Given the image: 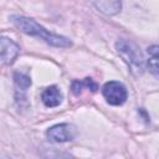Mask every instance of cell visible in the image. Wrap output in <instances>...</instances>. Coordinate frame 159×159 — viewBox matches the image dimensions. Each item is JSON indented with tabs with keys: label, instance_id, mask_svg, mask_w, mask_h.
<instances>
[{
	"label": "cell",
	"instance_id": "obj_1",
	"mask_svg": "<svg viewBox=\"0 0 159 159\" xmlns=\"http://www.w3.org/2000/svg\"><path fill=\"white\" fill-rule=\"evenodd\" d=\"M11 21L24 34L30 35V36H36V37L41 39L42 41H45L46 43H48L53 47L65 48V47H70L72 45L70 39L46 30L42 25H40L34 19H30V17H26V16H22V15H12Z\"/></svg>",
	"mask_w": 159,
	"mask_h": 159
},
{
	"label": "cell",
	"instance_id": "obj_2",
	"mask_svg": "<svg viewBox=\"0 0 159 159\" xmlns=\"http://www.w3.org/2000/svg\"><path fill=\"white\" fill-rule=\"evenodd\" d=\"M116 50L134 75H142L145 70V60L140 48L130 40H119L116 42Z\"/></svg>",
	"mask_w": 159,
	"mask_h": 159
},
{
	"label": "cell",
	"instance_id": "obj_3",
	"mask_svg": "<svg viewBox=\"0 0 159 159\" xmlns=\"http://www.w3.org/2000/svg\"><path fill=\"white\" fill-rule=\"evenodd\" d=\"M102 94L111 106H122L128 98V91L122 82L109 81L102 87Z\"/></svg>",
	"mask_w": 159,
	"mask_h": 159
},
{
	"label": "cell",
	"instance_id": "obj_4",
	"mask_svg": "<svg viewBox=\"0 0 159 159\" xmlns=\"http://www.w3.org/2000/svg\"><path fill=\"white\" fill-rule=\"evenodd\" d=\"M76 135V129L72 124L68 123H60L50 127L46 132V137L50 142L53 143H65L72 140Z\"/></svg>",
	"mask_w": 159,
	"mask_h": 159
},
{
	"label": "cell",
	"instance_id": "obj_5",
	"mask_svg": "<svg viewBox=\"0 0 159 159\" xmlns=\"http://www.w3.org/2000/svg\"><path fill=\"white\" fill-rule=\"evenodd\" d=\"M20 53V46L10 37L0 36V63L11 65Z\"/></svg>",
	"mask_w": 159,
	"mask_h": 159
},
{
	"label": "cell",
	"instance_id": "obj_6",
	"mask_svg": "<svg viewBox=\"0 0 159 159\" xmlns=\"http://www.w3.org/2000/svg\"><path fill=\"white\" fill-rule=\"evenodd\" d=\"M14 86H15V98L16 101H24L26 98V91L31 86V78L27 73L16 71L14 73Z\"/></svg>",
	"mask_w": 159,
	"mask_h": 159
},
{
	"label": "cell",
	"instance_id": "obj_7",
	"mask_svg": "<svg viewBox=\"0 0 159 159\" xmlns=\"http://www.w3.org/2000/svg\"><path fill=\"white\" fill-rule=\"evenodd\" d=\"M63 94L57 86H48L41 93L42 103L48 108H55L62 103Z\"/></svg>",
	"mask_w": 159,
	"mask_h": 159
},
{
	"label": "cell",
	"instance_id": "obj_8",
	"mask_svg": "<svg viewBox=\"0 0 159 159\" xmlns=\"http://www.w3.org/2000/svg\"><path fill=\"white\" fill-rule=\"evenodd\" d=\"M93 5L96 9L106 15H116L120 11L122 2L118 0H109V1H94Z\"/></svg>",
	"mask_w": 159,
	"mask_h": 159
},
{
	"label": "cell",
	"instance_id": "obj_9",
	"mask_svg": "<svg viewBox=\"0 0 159 159\" xmlns=\"http://www.w3.org/2000/svg\"><path fill=\"white\" fill-rule=\"evenodd\" d=\"M83 88H88L92 92H96L98 89V86L92 78H88V77L84 80H76L71 84V91L73 94H80Z\"/></svg>",
	"mask_w": 159,
	"mask_h": 159
},
{
	"label": "cell",
	"instance_id": "obj_10",
	"mask_svg": "<svg viewBox=\"0 0 159 159\" xmlns=\"http://www.w3.org/2000/svg\"><path fill=\"white\" fill-rule=\"evenodd\" d=\"M148 53H149V58H148V67L149 71L152 72V75L158 78V46L153 45L150 47H148Z\"/></svg>",
	"mask_w": 159,
	"mask_h": 159
}]
</instances>
